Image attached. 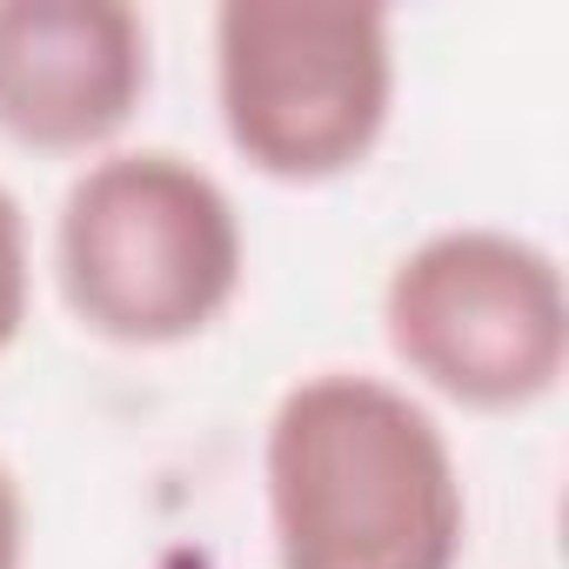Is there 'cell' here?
Wrapping results in <instances>:
<instances>
[{
  "label": "cell",
  "instance_id": "obj_5",
  "mask_svg": "<svg viewBox=\"0 0 569 569\" xmlns=\"http://www.w3.org/2000/svg\"><path fill=\"white\" fill-rule=\"evenodd\" d=\"M154 88V34L128 0H0V141L54 161L121 148Z\"/></svg>",
  "mask_w": 569,
  "mask_h": 569
},
{
  "label": "cell",
  "instance_id": "obj_1",
  "mask_svg": "<svg viewBox=\"0 0 569 569\" xmlns=\"http://www.w3.org/2000/svg\"><path fill=\"white\" fill-rule=\"evenodd\" d=\"M274 569H456L469 489L436 409L369 369H316L261 429Z\"/></svg>",
  "mask_w": 569,
  "mask_h": 569
},
{
  "label": "cell",
  "instance_id": "obj_7",
  "mask_svg": "<svg viewBox=\"0 0 569 569\" xmlns=\"http://www.w3.org/2000/svg\"><path fill=\"white\" fill-rule=\"evenodd\" d=\"M28 562V496L21 476L0 462V569H21Z\"/></svg>",
  "mask_w": 569,
  "mask_h": 569
},
{
  "label": "cell",
  "instance_id": "obj_3",
  "mask_svg": "<svg viewBox=\"0 0 569 569\" xmlns=\"http://www.w3.org/2000/svg\"><path fill=\"white\" fill-rule=\"evenodd\" d=\"M228 148L281 188L356 174L396 114V21L369 0H221L208 21Z\"/></svg>",
  "mask_w": 569,
  "mask_h": 569
},
{
  "label": "cell",
  "instance_id": "obj_4",
  "mask_svg": "<svg viewBox=\"0 0 569 569\" xmlns=\"http://www.w3.org/2000/svg\"><path fill=\"white\" fill-rule=\"evenodd\" d=\"M382 342L416 389L469 416L536 409L569 369L562 261L522 228H429L382 281Z\"/></svg>",
  "mask_w": 569,
  "mask_h": 569
},
{
  "label": "cell",
  "instance_id": "obj_2",
  "mask_svg": "<svg viewBox=\"0 0 569 569\" xmlns=\"http://www.w3.org/2000/svg\"><path fill=\"white\" fill-rule=\"evenodd\" d=\"M248 274L234 194L174 148H108L54 208V289L108 349H181L208 336Z\"/></svg>",
  "mask_w": 569,
  "mask_h": 569
},
{
  "label": "cell",
  "instance_id": "obj_6",
  "mask_svg": "<svg viewBox=\"0 0 569 569\" xmlns=\"http://www.w3.org/2000/svg\"><path fill=\"white\" fill-rule=\"evenodd\" d=\"M28 309H34V241H28V214L14 188L0 181V356L21 342Z\"/></svg>",
  "mask_w": 569,
  "mask_h": 569
}]
</instances>
